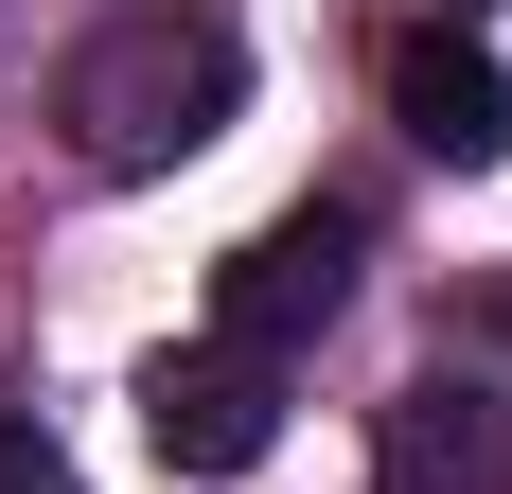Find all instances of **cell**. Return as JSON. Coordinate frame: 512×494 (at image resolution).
Segmentation results:
<instances>
[{"mask_svg": "<svg viewBox=\"0 0 512 494\" xmlns=\"http://www.w3.org/2000/svg\"><path fill=\"white\" fill-rule=\"evenodd\" d=\"M248 106V36H230V0H106L89 53L53 71V124L89 177H177Z\"/></svg>", "mask_w": 512, "mask_h": 494, "instance_id": "1", "label": "cell"}, {"mask_svg": "<svg viewBox=\"0 0 512 494\" xmlns=\"http://www.w3.org/2000/svg\"><path fill=\"white\" fill-rule=\"evenodd\" d=\"M336 300H354V212H283V230H248L230 265H212V336L283 371V353H301Z\"/></svg>", "mask_w": 512, "mask_h": 494, "instance_id": "2", "label": "cell"}, {"mask_svg": "<svg viewBox=\"0 0 512 494\" xmlns=\"http://www.w3.org/2000/svg\"><path fill=\"white\" fill-rule=\"evenodd\" d=\"M142 442L177 459V477H265V442H283V371L230 353V336L159 353V371H142Z\"/></svg>", "mask_w": 512, "mask_h": 494, "instance_id": "3", "label": "cell"}, {"mask_svg": "<svg viewBox=\"0 0 512 494\" xmlns=\"http://www.w3.org/2000/svg\"><path fill=\"white\" fill-rule=\"evenodd\" d=\"M389 124L477 177V159H512V71L460 36V18H424V36H389Z\"/></svg>", "mask_w": 512, "mask_h": 494, "instance_id": "4", "label": "cell"}, {"mask_svg": "<svg viewBox=\"0 0 512 494\" xmlns=\"http://www.w3.org/2000/svg\"><path fill=\"white\" fill-rule=\"evenodd\" d=\"M371 459H389V494H512V424H495V389H407L389 424H371Z\"/></svg>", "mask_w": 512, "mask_h": 494, "instance_id": "5", "label": "cell"}, {"mask_svg": "<svg viewBox=\"0 0 512 494\" xmlns=\"http://www.w3.org/2000/svg\"><path fill=\"white\" fill-rule=\"evenodd\" d=\"M0 494H89V477H71V442H53L36 406H0Z\"/></svg>", "mask_w": 512, "mask_h": 494, "instance_id": "6", "label": "cell"}]
</instances>
